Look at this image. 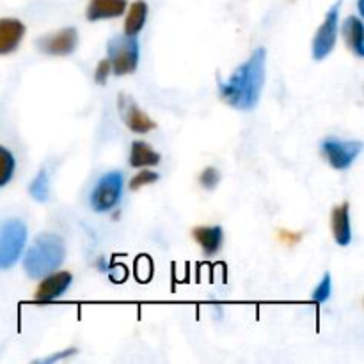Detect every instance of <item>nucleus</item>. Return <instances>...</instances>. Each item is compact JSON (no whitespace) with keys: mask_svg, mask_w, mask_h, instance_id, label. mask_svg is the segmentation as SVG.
I'll return each instance as SVG.
<instances>
[{"mask_svg":"<svg viewBox=\"0 0 364 364\" xmlns=\"http://www.w3.org/2000/svg\"><path fill=\"white\" fill-rule=\"evenodd\" d=\"M27 244V228L21 220L11 219L0 226V269H11L20 259Z\"/></svg>","mask_w":364,"mask_h":364,"instance_id":"nucleus-4","label":"nucleus"},{"mask_svg":"<svg viewBox=\"0 0 364 364\" xmlns=\"http://www.w3.org/2000/svg\"><path fill=\"white\" fill-rule=\"evenodd\" d=\"M107 59L110 63V71L116 77L134 73L139 64L137 39L127 34L112 38L107 43Z\"/></svg>","mask_w":364,"mask_h":364,"instance_id":"nucleus-3","label":"nucleus"},{"mask_svg":"<svg viewBox=\"0 0 364 364\" xmlns=\"http://www.w3.org/2000/svg\"><path fill=\"white\" fill-rule=\"evenodd\" d=\"M48 171L41 169L38 173V176L32 180V183L28 185V194H31L32 199L39 203H45L48 201V194H50V188H48Z\"/></svg>","mask_w":364,"mask_h":364,"instance_id":"nucleus-18","label":"nucleus"},{"mask_svg":"<svg viewBox=\"0 0 364 364\" xmlns=\"http://www.w3.org/2000/svg\"><path fill=\"white\" fill-rule=\"evenodd\" d=\"M127 0H91L85 9V18L89 21L117 18L127 11Z\"/></svg>","mask_w":364,"mask_h":364,"instance_id":"nucleus-13","label":"nucleus"},{"mask_svg":"<svg viewBox=\"0 0 364 364\" xmlns=\"http://www.w3.org/2000/svg\"><path fill=\"white\" fill-rule=\"evenodd\" d=\"M121 192H123V174L119 171H110L98 180L96 187L92 188L89 203L95 212H109L121 199Z\"/></svg>","mask_w":364,"mask_h":364,"instance_id":"nucleus-5","label":"nucleus"},{"mask_svg":"<svg viewBox=\"0 0 364 364\" xmlns=\"http://www.w3.org/2000/svg\"><path fill=\"white\" fill-rule=\"evenodd\" d=\"M267 50L258 48L231 75L220 82L219 95L230 107L238 110H251L258 105L265 84Z\"/></svg>","mask_w":364,"mask_h":364,"instance_id":"nucleus-1","label":"nucleus"},{"mask_svg":"<svg viewBox=\"0 0 364 364\" xmlns=\"http://www.w3.org/2000/svg\"><path fill=\"white\" fill-rule=\"evenodd\" d=\"M343 39L347 43L348 48L355 53L358 57L364 55V25L359 16H348L343 21Z\"/></svg>","mask_w":364,"mask_h":364,"instance_id":"nucleus-15","label":"nucleus"},{"mask_svg":"<svg viewBox=\"0 0 364 364\" xmlns=\"http://www.w3.org/2000/svg\"><path fill=\"white\" fill-rule=\"evenodd\" d=\"M192 237L206 256H213L223 245L224 231L220 226H199L192 231Z\"/></svg>","mask_w":364,"mask_h":364,"instance_id":"nucleus-14","label":"nucleus"},{"mask_svg":"<svg viewBox=\"0 0 364 364\" xmlns=\"http://www.w3.org/2000/svg\"><path fill=\"white\" fill-rule=\"evenodd\" d=\"M73 276L70 272H52L43 277L41 284L38 287L34 295L36 302H52L63 297L64 291L71 287Z\"/></svg>","mask_w":364,"mask_h":364,"instance_id":"nucleus-10","label":"nucleus"},{"mask_svg":"<svg viewBox=\"0 0 364 364\" xmlns=\"http://www.w3.org/2000/svg\"><path fill=\"white\" fill-rule=\"evenodd\" d=\"M322 155L329 162L333 169L345 171L355 162L363 151V142L361 141H341L336 137H327L326 141L320 146Z\"/></svg>","mask_w":364,"mask_h":364,"instance_id":"nucleus-7","label":"nucleus"},{"mask_svg":"<svg viewBox=\"0 0 364 364\" xmlns=\"http://www.w3.org/2000/svg\"><path fill=\"white\" fill-rule=\"evenodd\" d=\"M146 18H148V4L144 0H135L128 9L127 20H124V34L135 38L144 28Z\"/></svg>","mask_w":364,"mask_h":364,"instance_id":"nucleus-17","label":"nucleus"},{"mask_svg":"<svg viewBox=\"0 0 364 364\" xmlns=\"http://www.w3.org/2000/svg\"><path fill=\"white\" fill-rule=\"evenodd\" d=\"M75 354H77V348H68V350L57 352V354L48 355V358L41 359V361H36V363H46V364L57 363V361H59V359H68V358H71V355H75Z\"/></svg>","mask_w":364,"mask_h":364,"instance_id":"nucleus-24","label":"nucleus"},{"mask_svg":"<svg viewBox=\"0 0 364 364\" xmlns=\"http://www.w3.org/2000/svg\"><path fill=\"white\" fill-rule=\"evenodd\" d=\"M117 110L123 119V123L130 128L134 134H148V132L155 130L156 123L130 98L128 95L121 92L117 96Z\"/></svg>","mask_w":364,"mask_h":364,"instance_id":"nucleus-9","label":"nucleus"},{"mask_svg":"<svg viewBox=\"0 0 364 364\" xmlns=\"http://www.w3.org/2000/svg\"><path fill=\"white\" fill-rule=\"evenodd\" d=\"M331 230L338 245L345 247L352 242V228H350V206L348 203L334 206L331 212Z\"/></svg>","mask_w":364,"mask_h":364,"instance_id":"nucleus-12","label":"nucleus"},{"mask_svg":"<svg viewBox=\"0 0 364 364\" xmlns=\"http://www.w3.org/2000/svg\"><path fill=\"white\" fill-rule=\"evenodd\" d=\"M25 36V25L16 18H0V55L14 52Z\"/></svg>","mask_w":364,"mask_h":364,"instance_id":"nucleus-11","label":"nucleus"},{"mask_svg":"<svg viewBox=\"0 0 364 364\" xmlns=\"http://www.w3.org/2000/svg\"><path fill=\"white\" fill-rule=\"evenodd\" d=\"M331 294H333V281H331V274L326 272L323 274L322 281L318 283V287H316L315 291H313L311 299L316 302V304H323V302L329 301Z\"/></svg>","mask_w":364,"mask_h":364,"instance_id":"nucleus-20","label":"nucleus"},{"mask_svg":"<svg viewBox=\"0 0 364 364\" xmlns=\"http://www.w3.org/2000/svg\"><path fill=\"white\" fill-rule=\"evenodd\" d=\"M78 45V34L77 28L66 27L59 28V31L52 32V34H46L43 38L38 39L36 46L39 48V52L46 53V55H71L75 52Z\"/></svg>","mask_w":364,"mask_h":364,"instance_id":"nucleus-8","label":"nucleus"},{"mask_svg":"<svg viewBox=\"0 0 364 364\" xmlns=\"http://www.w3.org/2000/svg\"><path fill=\"white\" fill-rule=\"evenodd\" d=\"M14 167H16V162H14L13 153L0 146V187H6L9 183L14 174Z\"/></svg>","mask_w":364,"mask_h":364,"instance_id":"nucleus-19","label":"nucleus"},{"mask_svg":"<svg viewBox=\"0 0 364 364\" xmlns=\"http://www.w3.org/2000/svg\"><path fill=\"white\" fill-rule=\"evenodd\" d=\"M340 9H341V0H338V2L327 11L322 25H320L315 38H313L311 52H313V59L315 60H323L327 55H331V52H333L334 46H336L338 23H340Z\"/></svg>","mask_w":364,"mask_h":364,"instance_id":"nucleus-6","label":"nucleus"},{"mask_svg":"<svg viewBox=\"0 0 364 364\" xmlns=\"http://www.w3.org/2000/svg\"><path fill=\"white\" fill-rule=\"evenodd\" d=\"M132 167H149L156 166L160 162V155L148 144L142 141H134L130 148V159H128Z\"/></svg>","mask_w":364,"mask_h":364,"instance_id":"nucleus-16","label":"nucleus"},{"mask_svg":"<svg viewBox=\"0 0 364 364\" xmlns=\"http://www.w3.org/2000/svg\"><path fill=\"white\" fill-rule=\"evenodd\" d=\"M159 180V174L155 173V171H142V173H139L137 176L132 178L130 181V191H139V188H142L144 185H151L155 183V181Z\"/></svg>","mask_w":364,"mask_h":364,"instance_id":"nucleus-22","label":"nucleus"},{"mask_svg":"<svg viewBox=\"0 0 364 364\" xmlns=\"http://www.w3.org/2000/svg\"><path fill=\"white\" fill-rule=\"evenodd\" d=\"M66 247L59 235L43 233L36 237L23 258V269L31 279H43L55 272L64 262Z\"/></svg>","mask_w":364,"mask_h":364,"instance_id":"nucleus-2","label":"nucleus"},{"mask_svg":"<svg viewBox=\"0 0 364 364\" xmlns=\"http://www.w3.org/2000/svg\"><path fill=\"white\" fill-rule=\"evenodd\" d=\"M109 73H110V63L109 59H102L98 63V68H96V73H95V80L98 82V84H105L107 78H109Z\"/></svg>","mask_w":364,"mask_h":364,"instance_id":"nucleus-23","label":"nucleus"},{"mask_svg":"<svg viewBox=\"0 0 364 364\" xmlns=\"http://www.w3.org/2000/svg\"><path fill=\"white\" fill-rule=\"evenodd\" d=\"M219 181H220V173L215 169V167H206V169L201 173V176H199V183H201V187L205 188V191H213V188L219 185Z\"/></svg>","mask_w":364,"mask_h":364,"instance_id":"nucleus-21","label":"nucleus"},{"mask_svg":"<svg viewBox=\"0 0 364 364\" xmlns=\"http://www.w3.org/2000/svg\"><path fill=\"white\" fill-rule=\"evenodd\" d=\"M358 9H359V14H364V0H358Z\"/></svg>","mask_w":364,"mask_h":364,"instance_id":"nucleus-25","label":"nucleus"}]
</instances>
